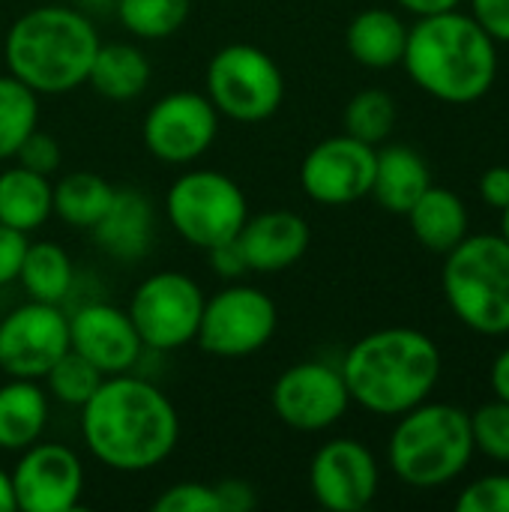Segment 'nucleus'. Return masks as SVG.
I'll return each instance as SVG.
<instances>
[{"mask_svg":"<svg viewBox=\"0 0 509 512\" xmlns=\"http://www.w3.org/2000/svg\"><path fill=\"white\" fill-rule=\"evenodd\" d=\"M471 456V414L444 402H420L417 408L399 414L387 444L393 474L414 489H438L453 483L471 465Z\"/></svg>","mask_w":509,"mask_h":512,"instance_id":"nucleus-5","label":"nucleus"},{"mask_svg":"<svg viewBox=\"0 0 509 512\" xmlns=\"http://www.w3.org/2000/svg\"><path fill=\"white\" fill-rule=\"evenodd\" d=\"M153 512H222V501L213 483H174L156 501Z\"/></svg>","mask_w":509,"mask_h":512,"instance_id":"nucleus-33","label":"nucleus"},{"mask_svg":"<svg viewBox=\"0 0 509 512\" xmlns=\"http://www.w3.org/2000/svg\"><path fill=\"white\" fill-rule=\"evenodd\" d=\"M15 504L24 512H72L81 507L84 465L78 453L57 441H36L21 450L12 468Z\"/></svg>","mask_w":509,"mask_h":512,"instance_id":"nucleus-14","label":"nucleus"},{"mask_svg":"<svg viewBox=\"0 0 509 512\" xmlns=\"http://www.w3.org/2000/svg\"><path fill=\"white\" fill-rule=\"evenodd\" d=\"M501 213H504V219H501V237L509 243V207H504Z\"/></svg>","mask_w":509,"mask_h":512,"instance_id":"nucleus-44","label":"nucleus"},{"mask_svg":"<svg viewBox=\"0 0 509 512\" xmlns=\"http://www.w3.org/2000/svg\"><path fill=\"white\" fill-rule=\"evenodd\" d=\"M204 93L219 117L237 123L270 120L285 99V78L279 63L258 45H222L204 72Z\"/></svg>","mask_w":509,"mask_h":512,"instance_id":"nucleus-8","label":"nucleus"},{"mask_svg":"<svg viewBox=\"0 0 509 512\" xmlns=\"http://www.w3.org/2000/svg\"><path fill=\"white\" fill-rule=\"evenodd\" d=\"M402 9H408L411 15L423 18V15H438V12H450L459 9L462 0H396Z\"/></svg>","mask_w":509,"mask_h":512,"instance_id":"nucleus-42","label":"nucleus"},{"mask_svg":"<svg viewBox=\"0 0 509 512\" xmlns=\"http://www.w3.org/2000/svg\"><path fill=\"white\" fill-rule=\"evenodd\" d=\"M219 135V111L207 93L174 90L159 96L141 123L147 153L165 165L198 162Z\"/></svg>","mask_w":509,"mask_h":512,"instance_id":"nucleus-11","label":"nucleus"},{"mask_svg":"<svg viewBox=\"0 0 509 512\" xmlns=\"http://www.w3.org/2000/svg\"><path fill=\"white\" fill-rule=\"evenodd\" d=\"M69 348L108 378L132 372L141 360L144 342L126 309L96 300L69 315Z\"/></svg>","mask_w":509,"mask_h":512,"instance_id":"nucleus-17","label":"nucleus"},{"mask_svg":"<svg viewBox=\"0 0 509 512\" xmlns=\"http://www.w3.org/2000/svg\"><path fill=\"white\" fill-rule=\"evenodd\" d=\"M99 249L114 261H141L153 243V204L135 186L114 189L111 207L90 228Z\"/></svg>","mask_w":509,"mask_h":512,"instance_id":"nucleus-19","label":"nucleus"},{"mask_svg":"<svg viewBox=\"0 0 509 512\" xmlns=\"http://www.w3.org/2000/svg\"><path fill=\"white\" fill-rule=\"evenodd\" d=\"M471 15L495 39L509 42V0H471Z\"/></svg>","mask_w":509,"mask_h":512,"instance_id":"nucleus-37","label":"nucleus"},{"mask_svg":"<svg viewBox=\"0 0 509 512\" xmlns=\"http://www.w3.org/2000/svg\"><path fill=\"white\" fill-rule=\"evenodd\" d=\"M192 0H117L120 24L147 42H159L174 36L189 18Z\"/></svg>","mask_w":509,"mask_h":512,"instance_id":"nucleus-29","label":"nucleus"},{"mask_svg":"<svg viewBox=\"0 0 509 512\" xmlns=\"http://www.w3.org/2000/svg\"><path fill=\"white\" fill-rule=\"evenodd\" d=\"M432 186V174L426 159L408 144H390L375 150V177L372 192L375 201L390 213H408L414 201Z\"/></svg>","mask_w":509,"mask_h":512,"instance_id":"nucleus-20","label":"nucleus"},{"mask_svg":"<svg viewBox=\"0 0 509 512\" xmlns=\"http://www.w3.org/2000/svg\"><path fill=\"white\" fill-rule=\"evenodd\" d=\"M165 213L189 246L207 252L240 234L249 219V201L234 177L213 168H192L168 186Z\"/></svg>","mask_w":509,"mask_h":512,"instance_id":"nucleus-7","label":"nucleus"},{"mask_svg":"<svg viewBox=\"0 0 509 512\" xmlns=\"http://www.w3.org/2000/svg\"><path fill=\"white\" fill-rule=\"evenodd\" d=\"M102 372L84 360L81 354H75L72 348L45 372V393L48 399L60 402V405H69V408H81L102 384Z\"/></svg>","mask_w":509,"mask_h":512,"instance_id":"nucleus-31","label":"nucleus"},{"mask_svg":"<svg viewBox=\"0 0 509 512\" xmlns=\"http://www.w3.org/2000/svg\"><path fill=\"white\" fill-rule=\"evenodd\" d=\"M342 120H345V132L351 138L378 147L381 141L390 138L393 126H396V102L387 90L369 87V90H360L357 96H351Z\"/></svg>","mask_w":509,"mask_h":512,"instance_id":"nucleus-30","label":"nucleus"},{"mask_svg":"<svg viewBox=\"0 0 509 512\" xmlns=\"http://www.w3.org/2000/svg\"><path fill=\"white\" fill-rule=\"evenodd\" d=\"M150 60L147 54L132 45V42H102L90 72H87V84L111 102H129L138 99L147 84H150Z\"/></svg>","mask_w":509,"mask_h":512,"instance_id":"nucleus-24","label":"nucleus"},{"mask_svg":"<svg viewBox=\"0 0 509 512\" xmlns=\"http://www.w3.org/2000/svg\"><path fill=\"white\" fill-rule=\"evenodd\" d=\"M99 45V33L84 12L57 3L33 6L6 30V72L39 96L72 93L87 84Z\"/></svg>","mask_w":509,"mask_h":512,"instance_id":"nucleus-4","label":"nucleus"},{"mask_svg":"<svg viewBox=\"0 0 509 512\" xmlns=\"http://www.w3.org/2000/svg\"><path fill=\"white\" fill-rule=\"evenodd\" d=\"M279 327V309L267 291L231 282L204 300L195 342L201 351L225 360L252 357L270 345Z\"/></svg>","mask_w":509,"mask_h":512,"instance_id":"nucleus-10","label":"nucleus"},{"mask_svg":"<svg viewBox=\"0 0 509 512\" xmlns=\"http://www.w3.org/2000/svg\"><path fill=\"white\" fill-rule=\"evenodd\" d=\"M474 450L495 462H509V402H489L471 414Z\"/></svg>","mask_w":509,"mask_h":512,"instance_id":"nucleus-32","label":"nucleus"},{"mask_svg":"<svg viewBox=\"0 0 509 512\" xmlns=\"http://www.w3.org/2000/svg\"><path fill=\"white\" fill-rule=\"evenodd\" d=\"M114 189L96 171H72L54 183V216L69 228L90 231L111 207Z\"/></svg>","mask_w":509,"mask_h":512,"instance_id":"nucleus-27","label":"nucleus"},{"mask_svg":"<svg viewBox=\"0 0 509 512\" xmlns=\"http://www.w3.org/2000/svg\"><path fill=\"white\" fill-rule=\"evenodd\" d=\"M441 363L438 345L423 330L384 327L357 339L339 372L351 402L378 417H399L432 396Z\"/></svg>","mask_w":509,"mask_h":512,"instance_id":"nucleus-2","label":"nucleus"},{"mask_svg":"<svg viewBox=\"0 0 509 512\" xmlns=\"http://www.w3.org/2000/svg\"><path fill=\"white\" fill-rule=\"evenodd\" d=\"M69 351V315L57 303L27 300L0 318V372L42 381Z\"/></svg>","mask_w":509,"mask_h":512,"instance_id":"nucleus-12","label":"nucleus"},{"mask_svg":"<svg viewBox=\"0 0 509 512\" xmlns=\"http://www.w3.org/2000/svg\"><path fill=\"white\" fill-rule=\"evenodd\" d=\"M78 411L81 441L108 471L144 474L177 450L180 417L174 402L132 372L102 378Z\"/></svg>","mask_w":509,"mask_h":512,"instance_id":"nucleus-1","label":"nucleus"},{"mask_svg":"<svg viewBox=\"0 0 509 512\" xmlns=\"http://www.w3.org/2000/svg\"><path fill=\"white\" fill-rule=\"evenodd\" d=\"M312 243L309 222L294 210H267L249 216L237 234V246L252 273H282L294 267Z\"/></svg>","mask_w":509,"mask_h":512,"instance_id":"nucleus-18","label":"nucleus"},{"mask_svg":"<svg viewBox=\"0 0 509 512\" xmlns=\"http://www.w3.org/2000/svg\"><path fill=\"white\" fill-rule=\"evenodd\" d=\"M18 282H21V288L27 291L30 300L57 303L60 306L69 297V291H72L75 264H72L69 252L60 243H54V240H36L24 252Z\"/></svg>","mask_w":509,"mask_h":512,"instance_id":"nucleus-26","label":"nucleus"},{"mask_svg":"<svg viewBox=\"0 0 509 512\" xmlns=\"http://www.w3.org/2000/svg\"><path fill=\"white\" fill-rule=\"evenodd\" d=\"M60 159H63V153H60L57 138H51L48 132H39V126L21 141L18 153H15L18 165H24L27 171L45 174V177H51L60 168Z\"/></svg>","mask_w":509,"mask_h":512,"instance_id":"nucleus-35","label":"nucleus"},{"mask_svg":"<svg viewBox=\"0 0 509 512\" xmlns=\"http://www.w3.org/2000/svg\"><path fill=\"white\" fill-rule=\"evenodd\" d=\"M222 501V512H252L258 507V495L246 480H219L213 483Z\"/></svg>","mask_w":509,"mask_h":512,"instance_id":"nucleus-39","label":"nucleus"},{"mask_svg":"<svg viewBox=\"0 0 509 512\" xmlns=\"http://www.w3.org/2000/svg\"><path fill=\"white\" fill-rule=\"evenodd\" d=\"M405 72L429 96L447 105L483 99L498 78V42L459 9L423 15L408 27Z\"/></svg>","mask_w":509,"mask_h":512,"instance_id":"nucleus-3","label":"nucleus"},{"mask_svg":"<svg viewBox=\"0 0 509 512\" xmlns=\"http://www.w3.org/2000/svg\"><path fill=\"white\" fill-rule=\"evenodd\" d=\"M489 381H492V390H495V399L509 402V348H504L495 363H492V372H489Z\"/></svg>","mask_w":509,"mask_h":512,"instance_id":"nucleus-41","label":"nucleus"},{"mask_svg":"<svg viewBox=\"0 0 509 512\" xmlns=\"http://www.w3.org/2000/svg\"><path fill=\"white\" fill-rule=\"evenodd\" d=\"M39 126V93L15 75H0V162L15 159L21 141Z\"/></svg>","mask_w":509,"mask_h":512,"instance_id":"nucleus-28","label":"nucleus"},{"mask_svg":"<svg viewBox=\"0 0 509 512\" xmlns=\"http://www.w3.org/2000/svg\"><path fill=\"white\" fill-rule=\"evenodd\" d=\"M48 393L33 378H9L0 384V450L21 453L45 435Z\"/></svg>","mask_w":509,"mask_h":512,"instance_id":"nucleus-21","label":"nucleus"},{"mask_svg":"<svg viewBox=\"0 0 509 512\" xmlns=\"http://www.w3.org/2000/svg\"><path fill=\"white\" fill-rule=\"evenodd\" d=\"M456 510L509 512V474H492L462 489V495L456 498Z\"/></svg>","mask_w":509,"mask_h":512,"instance_id":"nucleus-34","label":"nucleus"},{"mask_svg":"<svg viewBox=\"0 0 509 512\" xmlns=\"http://www.w3.org/2000/svg\"><path fill=\"white\" fill-rule=\"evenodd\" d=\"M381 486L372 450L354 438H336L315 450L309 462L312 498L330 512L366 510Z\"/></svg>","mask_w":509,"mask_h":512,"instance_id":"nucleus-16","label":"nucleus"},{"mask_svg":"<svg viewBox=\"0 0 509 512\" xmlns=\"http://www.w3.org/2000/svg\"><path fill=\"white\" fill-rule=\"evenodd\" d=\"M480 198L492 210L509 207V165H495V168L483 171V177H480Z\"/></svg>","mask_w":509,"mask_h":512,"instance_id":"nucleus-40","label":"nucleus"},{"mask_svg":"<svg viewBox=\"0 0 509 512\" xmlns=\"http://www.w3.org/2000/svg\"><path fill=\"white\" fill-rule=\"evenodd\" d=\"M444 297L453 315L480 336L509 333V243L501 234H468L444 255Z\"/></svg>","mask_w":509,"mask_h":512,"instance_id":"nucleus-6","label":"nucleus"},{"mask_svg":"<svg viewBox=\"0 0 509 512\" xmlns=\"http://www.w3.org/2000/svg\"><path fill=\"white\" fill-rule=\"evenodd\" d=\"M207 261H210V270H213L216 276L228 279V282H237L240 276L249 273L246 258H243V252H240V246H237V237H234V240H225V243H219V246H213V249H207Z\"/></svg>","mask_w":509,"mask_h":512,"instance_id":"nucleus-38","label":"nucleus"},{"mask_svg":"<svg viewBox=\"0 0 509 512\" xmlns=\"http://www.w3.org/2000/svg\"><path fill=\"white\" fill-rule=\"evenodd\" d=\"M408 24L390 9H363L345 30L348 54L366 69H393L405 57Z\"/></svg>","mask_w":509,"mask_h":512,"instance_id":"nucleus-22","label":"nucleus"},{"mask_svg":"<svg viewBox=\"0 0 509 512\" xmlns=\"http://www.w3.org/2000/svg\"><path fill=\"white\" fill-rule=\"evenodd\" d=\"M15 489H12V477L6 471H0V512H15Z\"/></svg>","mask_w":509,"mask_h":512,"instance_id":"nucleus-43","label":"nucleus"},{"mask_svg":"<svg viewBox=\"0 0 509 512\" xmlns=\"http://www.w3.org/2000/svg\"><path fill=\"white\" fill-rule=\"evenodd\" d=\"M201 285L180 270H159L138 282L129 297V318L147 351H177L195 342L201 312H204Z\"/></svg>","mask_w":509,"mask_h":512,"instance_id":"nucleus-9","label":"nucleus"},{"mask_svg":"<svg viewBox=\"0 0 509 512\" xmlns=\"http://www.w3.org/2000/svg\"><path fill=\"white\" fill-rule=\"evenodd\" d=\"M27 237H30V234H24V231L9 228V225L0 222V288L18 282L21 261H24V252H27V246H30Z\"/></svg>","mask_w":509,"mask_h":512,"instance_id":"nucleus-36","label":"nucleus"},{"mask_svg":"<svg viewBox=\"0 0 509 512\" xmlns=\"http://www.w3.org/2000/svg\"><path fill=\"white\" fill-rule=\"evenodd\" d=\"M54 216V186L51 177L12 165L0 171V222L24 234L39 231Z\"/></svg>","mask_w":509,"mask_h":512,"instance_id":"nucleus-25","label":"nucleus"},{"mask_svg":"<svg viewBox=\"0 0 509 512\" xmlns=\"http://www.w3.org/2000/svg\"><path fill=\"white\" fill-rule=\"evenodd\" d=\"M270 405L288 429L324 432L345 417L351 396H348L339 366L306 360V363L288 366L276 378Z\"/></svg>","mask_w":509,"mask_h":512,"instance_id":"nucleus-13","label":"nucleus"},{"mask_svg":"<svg viewBox=\"0 0 509 512\" xmlns=\"http://www.w3.org/2000/svg\"><path fill=\"white\" fill-rule=\"evenodd\" d=\"M375 147L348 132L318 141L300 165L303 192L321 207H348L372 192Z\"/></svg>","mask_w":509,"mask_h":512,"instance_id":"nucleus-15","label":"nucleus"},{"mask_svg":"<svg viewBox=\"0 0 509 512\" xmlns=\"http://www.w3.org/2000/svg\"><path fill=\"white\" fill-rule=\"evenodd\" d=\"M405 216L414 237L435 255H447L468 237V207L450 189L429 186Z\"/></svg>","mask_w":509,"mask_h":512,"instance_id":"nucleus-23","label":"nucleus"}]
</instances>
